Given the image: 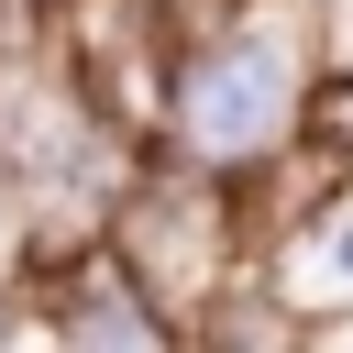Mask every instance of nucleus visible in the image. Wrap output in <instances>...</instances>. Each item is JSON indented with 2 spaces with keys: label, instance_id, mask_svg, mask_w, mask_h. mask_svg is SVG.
I'll return each instance as SVG.
<instances>
[{
  "label": "nucleus",
  "instance_id": "nucleus-1",
  "mask_svg": "<svg viewBox=\"0 0 353 353\" xmlns=\"http://www.w3.org/2000/svg\"><path fill=\"white\" fill-rule=\"evenodd\" d=\"M309 44L276 22V11H232L210 22L188 55H176V88H165V154L199 165V176H232V165H265L298 143L309 121Z\"/></svg>",
  "mask_w": 353,
  "mask_h": 353
},
{
  "label": "nucleus",
  "instance_id": "nucleus-4",
  "mask_svg": "<svg viewBox=\"0 0 353 353\" xmlns=\"http://www.w3.org/2000/svg\"><path fill=\"white\" fill-rule=\"evenodd\" d=\"M176 353H309V342H298V309H287V298L232 287V298H210V309L176 331Z\"/></svg>",
  "mask_w": 353,
  "mask_h": 353
},
{
  "label": "nucleus",
  "instance_id": "nucleus-2",
  "mask_svg": "<svg viewBox=\"0 0 353 353\" xmlns=\"http://www.w3.org/2000/svg\"><path fill=\"white\" fill-rule=\"evenodd\" d=\"M165 320H199L210 298H232V265H243V210H232V176H199V165H143L110 210V243H99Z\"/></svg>",
  "mask_w": 353,
  "mask_h": 353
},
{
  "label": "nucleus",
  "instance_id": "nucleus-6",
  "mask_svg": "<svg viewBox=\"0 0 353 353\" xmlns=\"http://www.w3.org/2000/svg\"><path fill=\"white\" fill-rule=\"evenodd\" d=\"M320 265H331V276L353 287V210H342V221H320Z\"/></svg>",
  "mask_w": 353,
  "mask_h": 353
},
{
  "label": "nucleus",
  "instance_id": "nucleus-7",
  "mask_svg": "<svg viewBox=\"0 0 353 353\" xmlns=\"http://www.w3.org/2000/svg\"><path fill=\"white\" fill-rule=\"evenodd\" d=\"M0 353H11V287H0Z\"/></svg>",
  "mask_w": 353,
  "mask_h": 353
},
{
  "label": "nucleus",
  "instance_id": "nucleus-3",
  "mask_svg": "<svg viewBox=\"0 0 353 353\" xmlns=\"http://www.w3.org/2000/svg\"><path fill=\"white\" fill-rule=\"evenodd\" d=\"M55 309H66V353H176V320L110 254H77L66 287H55Z\"/></svg>",
  "mask_w": 353,
  "mask_h": 353
},
{
  "label": "nucleus",
  "instance_id": "nucleus-5",
  "mask_svg": "<svg viewBox=\"0 0 353 353\" xmlns=\"http://www.w3.org/2000/svg\"><path fill=\"white\" fill-rule=\"evenodd\" d=\"M309 132H320L331 154H353V77H331V88L309 99Z\"/></svg>",
  "mask_w": 353,
  "mask_h": 353
}]
</instances>
